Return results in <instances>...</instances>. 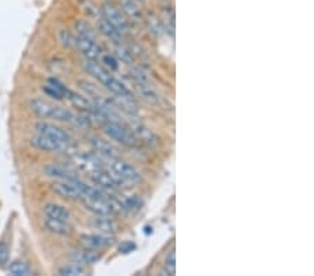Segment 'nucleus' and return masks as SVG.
<instances>
[{"label":"nucleus","mask_w":314,"mask_h":276,"mask_svg":"<svg viewBox=\"0 0 314 276\" xmlns=\"http://www.w3.org/2000/svg\"><path fill=\"white\" fill-rule=\"evenodd\" d=\"M80 3H81L82 10L87 13L88 17H92V18H98V17H97L98 7L94 5V3H92L91 0H81Z\"/></svg>","instance_id":"f704fd0d"},{"label":"nucleus","mask_w":314,"mask_h":276,"mask_svg":"<svg viewBox=\"0 0 314 276\" xmlns=\"http://www.w3.org/2000/svg\"><path fill=\"white\" fill-rule=\"evenodd\" d=\"M123 209L125 211H138L141 208V205H142V202H141L140 197H137V195H131V197H127L125 201H123Z\"/></svg>","instance_id":"7c9ffc66"},{"label":"nucleus","mask_w":314,"mask_h":276,"mask_svg":"<svg viewBox=\"0 0 314 276\" xmlns=\"http://www.w3.org/2000/svg\"><path fill=\"white\" fill-rule=\"evenodd\" d=\"M147 25L150 28V31H151L152 35L157 37V38L162 37L163 33H165V27H163L161 18L158 16H155L154 13H148V14H147Z\"/></svg>","instance_id":"a878e982"},{"label":"nucleus","mask_w":314,"mask_h":276,"mask_svg":"<svg viewBox=\"0 0 314 276\" xmlns=\"http://www.w3.org/2000/svg\"><path fill=\"white\" fill-rule=\"evenodd\" d=\"M101 16H102L110 25H113L123 37L130 35V21L127 20V17L123 14V11L120 10L118 6H115L113 3H110V2H105L102 5V9H101Z\"/></svg>","instance_id":"7ed1b4c3"},{"label":"nucleus","mask_w":314,"mask_h":276,"mask_svg":"<svg viewBox=\"0 0 314 276\" xmlns=\"http://www.w3.org/2000/svg\"><path fill=\"white\" fill-rule=\"evenodd\" d=\"M35 130H37L38 134L52 137V138H56V140L65 141L67 144L73 145V137L70 136V133L63 130L59 126L52 125V123H48V121H39L38 125L35 126Z\"/></svg>","instance_id":"9d476101"},{"label":"nucleus","mask_w":314,"mask_h":276,"mask_svg":"<svg viewBox=\"0 0 314 276\" xmlns=\"http://www.w3.org/2000/svg\"><path fill=\"white\" fill-rule=\"evenodd\" d=\"M45 228L48 229L50 233L56 234V236H63V237H69L74 232V226L70 222L50 219V218L45 219Z\"/></svg>","instance_id":"dca6fc26"},{"label":"nucleus","mask_w":314,"mask_h":276,"mask_svg":"<svg viewBox=\"0 0 314 276\" xmlns=\"http://www.w3.org/2000/svg\"><path fill=\"white\" fill-rule=\"evenodd\" d=\"M134 249H135V244L133 243V241H125V243H122L119 250H120V253H123V254H129V253H131Z\"/></svg>","instance_id":"e433bc0d"},{"label":"nucleus","mask_w":314,"mask_h":276,"mask_svg":"<svg viewBox=\"0 0 314 276\" xmlns=\"http://www.w3.org/2000/svg\"><path fill=\"white\" fill-rule=\"evenodd\" d=\"M97 24H98V29H99V33L102 34L103 37H106L109 41H112V42L116 45L122 44L123 35H122V34H120L119 31L113 27V25H110V24H109V22L106 21L102 16L98 17Z\"/></svg>","instance_id":"4be33fe9"},{"label":"nucleus","mask_w":314,"mask_h":276,"mask_svg":"<svg viewBox=\"0 0 314 276\" xmlns=\"http://www.w3.org/2000/svg\"><path fill=\"white\" fill-rule=\"evenodd\" d=\"M31 144L33 146H35L39 151L45 152H66L70 149V144H67L65 141L56 140V138H52V137L42 136V134H38L31 140Z\"/></svg>","instance_id":"1a4fd4ad"},{"label":"nucleus","mask_w":314,"mask_h":276,"mask_svg":"<svg viewBox=\"0 0 314 276\" xmlns=\"http://www.w3.org/2000/svg\"><path fill=\"white\" fill-rule=\"evenodd\" d=\"M115 236L110 233H95V234H82L80 243L84 249L102 250L115 244Z\"/></svg>","instance_id":"0eeeda50"},{"label":"nucleus","mask_w":314,"mask_h":276,"mask_svg":"<svg viewBox=\"0 0 314 276\" xmlns=\"http://www.w3.org/2000/svg\"><path fill=\"white\" fill-rule=\"evenodd\" d=\"M59 41L62 42L63 46H67V48H76V35L73 33H70L69 29H60L59 31Z\"/></svg>","instance_id":"c756f323"},{"label":"nucleus","mask_w":314,"mask_h":276,"mask_svg":"<svg viewBox=\"0 0 314 276\" xmlns=\"http://www.w3.org/2000/svg\"><path fill=\"white\" fill-rule=\"evenodd\" d=\"M30 109L33 110L34 114H37L41 119H50L69 123V125L76 126L80 129H87L91 126V119L87 113H73L69 109H63L56 106L53 103L35 98L30 102Z\"/></svg>","instance_id":"f257e3e1"},{"label":"nucleus","mask_w":314,"mask_h":276,"mask_svg":"<svg viewBox=\"0 0 314 276\" xmlns=\"http://www.w3.org/2000/svg\"><path fill=\"white\" fill-rule=\"evenodd\" d=\"M42 91H44L46 95H49L50 98L58 99V101H62V99L66 98V95H67L69 88L65 87L58 78H49L48 84H46L45 87H42Z\"/></svg>","instance_id":"5701e85b"},{"label":"nucleus","mask_w":314,"mask_h":276,"mask_svg":"<svg viewBox=\"0 0 314 276\" xmlns=\"http://www.w3.org/2000/svg\"><path fill=\"white\" fill-rule=\"evenodd\" d=\"M109 168H110V172L115 176H118L126 184H138L142 180L140 172L133 165L126 162L123 159H120L119 157L109 159Z\"/></svg>","instance_id":"20e7f679"},{"label":"nucleus","mask_w":314,"mask_h":276,"mask_svg":"<svg viewBox=\"0 0 314 276\" xmlns=\"http://www.w3.org/2000/svg\"><path fill=\"white\" fill-rule=\"evenodd\" d=\"M90 173H91L92 181L102 190L115 191V190H120L123 186H127L123 180H120L112 172L109 173V172H105L102 169H97V170H92Z\"/></svg>","instance_id":"423d86ee"},{"label":"nucleus","mask_w":314,"mask_h":276,"mask_svg":"<svg viewBox=\"0 0 314 276\" xmlns=\"http://www.w3.org/2000/svg\"><path fill=\"white\" fill-rule=\"evenodd\" d=\"M59 275H62V276H82V275H87V269H85V266L81 265V264L73 262V264H69V265L62 266V268L59 269Z\"/></svg>","instance_id":"bb28decb"},{"label":"nucleus","mask_w":314,"mask_h":276,"mask_svg":"<svg viewBox=\"0 0 314 276\" xmlns=\"http://www.w3.org/2000/svg\"><path fill=\"white\" fill-rule=\"evenodd\" d=\"M74 31H76V37L97 41V31L85 20H78L74 22Z\"/></svg>","instance_id":"393cba45"},{"label":"nucleus","mask_w":314,"mask_h":276,"mask_svg":"<svg viewBox=\"0 0 314 276\" xmlns=\"http://www.w3.org/2000/svg\"><path fill=\"white\" fill-rule=\"evenodd\" d=\"M92 226L102 233H110L113 234L118 230V223L115 222V219L110 218V215H97V218L92 221Z\"/></svg>","instance_id":"b1692460"},{"label":"nucleus","mask_w":314,"mask_h":276,"mask_svg":"<svg viewBox=\"0 0 314 276\" xmlns=\"http://www.w3.org/2000/svg\"><path fill=\"white\" fill-rule=\"evenodd\" d=\"M9 262V247L5 241H0V266H5Z\"/></svg>","instance_id":"c9c22d12"},{"label":"nucleus","mask_w":314,"mask_h":276,"mask_svg":"<svg viewBox=\"0 0 314 276\" xmlns=\"http://www.w3.org/2000/svg\"><path fill=\"white\" fill-rule=\"evenodd\" d=\"M102 130L110 140L116 141L120 145L127 146V148L137 146V138L133 136V133L129 130V127L123 126L120 121L106 120L102 123Z\"/></svg>","instance_id":"f03ea898"},{"label":"nucleus","mask_w":314,"mask_h":276,"mask_svg":"<svg viewBox=\"0 0 314 276\" xmlns=\"http://www.w3.org/2000/svg\"><path fill=\"white\" fill-rule=\"evenodd\" d=\"M116 54L122 62H125L127 65H131L133 60H134V54L131 52V49L126 48V46H122V44H119V46L116 48Z\"/></svg>","instance_id":"2f4dec72"},{"label":"nucleus","mask_w":314,"mask_h":276,"mask_svg":"<svg viewBox=\"0 0 314 276\" xmlns=\"http://www.w3.org/2000/svg\"><path fill=\"white\" fill-rule=\"evenodd\" d=\"M120 7L127 20L133 22H141L144 20V10L140 0H120Z\"/></svg>","instance_id":"4468645a"},{"label":"nucleus","mask_w":314,"mask_h":276,"mask_svg":"<svg viewBox=\"0 0 314 276\" xmlns=\"http://www.w3.org/2000/svg\"><path fill=\"white\" fill-rule=\"evenodd\" d=\"M162 2H166V0H162Z\"/></svg>","instance_id":"58836bf2"},{"label":"nucleus","mask_w":314,"mask_h":276,"mask_svg":"<svg viewBox=\"0 0 314 276\" xmlns=\"http://www.w3.org/2000/svg\"><path fill=\"white\" fill-rule=\"evenodd\" d=\"M165 269L168 275H175L176 273V255H175V250H170L169 254L165 258Z\"/></svg>","instance_id":"473e14b6"},{"label":"nucleus","mask_w":314,"mask_h":276,"mask_svg":"<svg viewBox=\"0 0 314 276\" xmlns=\"http://www.w3.org/2000/svg\"><path fill=\"white\" fill-rule=\"evenodd\" d=\"M134 84L135 91L138 92V95H140L142 99H146L147 102L152 103V105L162 103V98L159 97V94L152 88L150 82H134Z\"/></svg>","instance_id":"412c9836"},{"label":"nucleus","mask_w":314,"mask_h":276,"mask_svg":"<svg viewBox=\"0 0 314 276\" xmlns=\"http://www.w3.org/2000/svg\"><path fill=\"white\" fill-rule=\"evenodd\" d=\"M91 145L95 149L98 155H101L103 158L108 159H113V158L119 157V152L115 148L109 141L99 138V137H91Z\"/></svg>","instance_id":"f3484780"},{"label":"nucleus","mask_w":314,"mask_h":276,"mask_svg":"<svg viewBox=\"0 0 314 276\" xmlns=\"http://www.w3.org/2000/svg\"><path fill=\"white\" fill-rule=\"evenodd\" d=\"M165 31H168L170 37L175 35V10L172 6H168L165 9Z\"/></svg>","instance_id":"c85d7f7f"},{"label":"nucleus","mask_w":314,"mask_h":276,"mask_svg":"<svg viewBox=\"0 0 314 276\" xmlns=\"http://www.w3.org/2000/svg\"><path fill=\"white\" fill-rule=\"evenodd\" d=\"M140 2H141V3H142V2H144V0H140Z\"/></svg>","instance_id":"4c0bfd02"},{"label":"nucleus","mask_w":314,"mask_h":276,"mask_svg":"<svg viewBox=\"0 0 314 276\" xmlns=\"http://www.w3.org/2000/svg\"><path fill=\"white\" fill-rule=\"evenodd\" d=\"M84 187H85V183L78 180V177L71 180H59V181H54L50 186V189H52L54 194L60 195L63 198H67V200L82 198Z\"/></svg>","instance_id":"39448f33"},{"label":"nucleus","mask_w":314,"mask_h":276,"mask_svg":"<svg viewBox=\"0 0 314 276\" xmlns=\"http://www.w3.org/2000/svg\"><path fill=\"white\" fill-rule=\"evenodd\" d=\"M76 48L85 56V59L95 60V62L101 60L103 54L102 48L99 46L97 41H92V39L76 37Z\"/></svg>","instance_id":"9b49d317"},{"label":"nucleus","mask_w":314,"mask_h":276,"mask_svg":"<svg viewBox=\"0 0 314 276\" xmlns=\"http://www.w3.org/2000/svg\"><path fill=\"white\" fill-rule=\"evenodd\" d=\"M82 69L87 71L90 76L94 77L101 85H105V82L108 81L110 76H112V73H110L108 69H105L102 65H99L95 60H84V62H82Z\"/></svg>","instance_id":"ddd939ff"},{"label":"nucleus","mask_w":314,"mask_h":276,"mask_svg":"<svg viewBox=\"0 0 314 276\" xmlns=\"http://www.w3.org/2000/svg\"><path fill=\"white\" fill-rule=\"evenodd\" d=\"M101 62L105 66V69H108L109 71H116L119 69V62L115 56H110V54H102L101 57Z\"/></svg>","instance_id":"72a5a7b5"},{"label":"nucleus","mask_w":314,"mask_h":276,"mask_svg":"<svg viewBox=\"0 0 314 276\" xmlns=\"http://www.w3.org/2000/svg\"><path fill=\"white\" fill-rule=\"evenodd\" d=\"M9 272L14 276H30L33 275L31 268L28 266V264L22 262V261H14L11 262L9 266Z\"/></svg>","instance_id":"cd10ccee"},{"label":"nucleus","mask_w":314,"mask_h":276,"mask_svg":"<svg viewBox=\"0 0 314 276\" xmlns=\"http://www.w3.org/2000/svg\"><path fill=\"white\" fill-rule=\"evenodd\" d=\"M44 213L46 218L50 219H58V221H71V212L66 208V206L60 205V204H54V202H49L44 206Z\"/></svg>","instance_id":"aec40b11"},{"label":"nucleus","mask_w":314,"mask_h":276,"mask_svg":"<svg viewBox=\"0 0 314 276\" xmlns=\"http://www.w3.org/2000/svg\"><path fill=\"white\" fill-rule=\"evenodd\" d=\"M73 162L76 163L78 168L84 169V170H90V172L101 169V162H99L97 155L88 154V152L76 154V155L73 157Z\"/></svg>","instance_id":"6ab92c4d"},{"label":"nucleus","mask_w":314,"mask_h":276,"mask_svg":"<svg viewBox=\"0 0 314 276\" xmlns=\"http://www.w3.org/2000/svg\"><path fill=\"white\" fill-rule=\"evenodd\" d=\"M66 99H69L71 105L78 109L80 112H82V113L91 114V116H94V113H95L94 102L90 101L88 98L84 97V95H81V94H77V92L69 89L67 95H66Z\"/></svg>","instance_id":"2eb2a0df"},{"label":"nucleus","mask_w":314,"mask_h":276,"mask_svg":"<svg viewBox=\"0 0 314 276\" xmlns=\"http://www.w3.org/2000/svg\"><path fill=\"white\" fill-rule=\"evenodd\" d=\"M70 257L71 260H73V262L81 264V265L84 266L92 265V264H95L97 261L101 260V254L98 253V250H91V249L73 251Z\"/></svg>","instance_id":"a211bd4d"},{"label":"nucleus","mask_w":314,"mask_h":276,"mask_svg":"<svg viewBox=\"0 0 314 276\" xmlns=\"http://www.w3.org/2000/svg\"><path fill=\"white\" fill-rule=\"evenodd\" d=\"M127 126H129V130L133 133V136L137 140H140L141 142H144L146 145L157 146L159 144V138L157 137V134L150 127H147L146 125H142L140 121L133 119L127 121Z\"/></svg>","instance_id":"6e6552de"},{"label":"nucleus","mask_w":314,"mask_h":276,"mask_svg":"<svg viewBox=\"0 0 314 276\" xmlns=\"http://www.w3.org/2000/svg\"><path fill=\"white\" fill-rule=\"evenodd\" d=\"M42 172L50 179L56 180H71L77 177V173L73 169L66 165H59V163H49L42 169Z\"/></svg>","instance_id":"f8f14e48"}]
</instances>
